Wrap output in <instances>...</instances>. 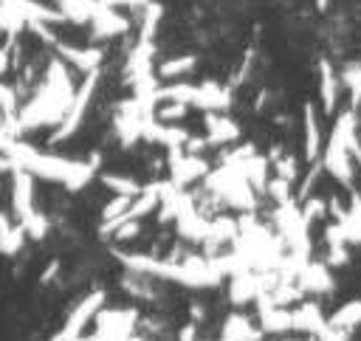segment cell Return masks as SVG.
<instances>
[{
	"label": "cell",
	"mask_w": 361,
	"mask_h": 341,
	"mask_svg": "<svg viewBox=\"0 0 361 341\" xmlns=\"http://www.w3.org/2000/svg\"><path fill=\"white\" fill-rule=\"evenodd\" d=\"M3 152L11 158V163L17 169H25L37 178L59 180L68 189H82L96 172V163H82V161H68V158H59V155H45V152H39L28 144H20V141H6Z\"/></svg>",
	"instance_id": "obj_1"
},
{
	"label": "cell",
	"mask_w": 361,
	"mask_h": 341,
	"mask_svg": "<svg viewBox=\"0 0 361 341\" xmlns=\"http://www.w3.org/2000/svg\"><path fill=\"white\" fill-rule=\"evenodd\" d=\"M71 99H73V85L68 79V70L59 59H54L45 76V87L25 104V110L17 118V130H34L48 121H62Z\"/></svg>",
	"instance_id": "obj_2"
},
{
	"label": "cell",
	"mask_w": 361,
	"mask_h": 341,
	"mask_svg": "<svg viewBox=\"0 0 361 341\" xmlns=\"http://www.w3.org/2000/svg\"><path fill=\"white\" fill-rule=\"evenodd\" d=\"M127 268L141 271V273H152L169 282H180L189 287H212L223 279L220 265L212 262H200V259H186V262H158L152 256H124Z\"/></svg>",
	"instance_id": "obj_3"
},
{
	"label": "cell",
	"mask_w": 361,
	"mask_h": 341,
	"mask_svg": "<svg viewBox=\"0 0 361 341\" xmlns=\"http://www.w3.org/2000/svg\"><path fill=\"white\" fill-rule=\"evenodd\" d=\"M355 135V116L353 110L341 113L336 127H333V135H330V144L324 149V158H322V166L344 186H353V155H350V141Z\"/></svg>",
	"instance_id": "obj_4"
},
{
	"label": "cell",
	"mask_w": 361,
	"mask_h": 341,
	"mask_svg": "<svg viewBox=\"0 0 361 341\" xmlns=\"http://www.w3.org/2000/svg\"><path fill=\"white\" fill-rule=\"evenodd\" d=\"M96 85H99V68L90 70V73L85 76L82 87L73 93V99H71V104H68V113L62 116V121H59V127H56V132H54V141H62V138H68V135L76 132V127L82 124L85 110H87V104H90V99H93V93H96Z\"/></svg>",
	"instance_id": "obj_5"
},
{
	"label": "cell",
	"mask_w": 361,
	"mask_h": 341,
	"mask_svg": "<svg viewBox=\"0 0 361 341\" xmlns=\"http://www.w3.org/2000/svg\"><path fill=\"white\" fill-rule=\"evenodd\" d=\"M0 8H8V11H14L17 17H23L28 25L31 23H62L65 20V14L59 11V8H48V6H42V3H37V0H0Z\"/></svg>",
	"instance_id": "obj_6"
},
{
	"label": "cell",
	"mask_w": 361,
	"mask_h": 341,
	"mask_svg": "<svg viewBox=\"0 0 361 341\" xmlns=\"http://www.w3.org/2000/svg\"><path fill=\"white\" fill-rule=\"evenodd\" d=\"M31 172L25 169H17L14 166V189H11V203H14V211L20 220L31 217L37 209H34V183H31Z\"/></svg>",
	"instance_id": "obj_7"
},
{
	"label": "cell",
	"mask_w": 361,
	"mask_h": 341,
	"mask_svg": "<svg viewBox=\"0 0 361 341\" xmlns=\"http://www.w3.org/2000/svg\"><path fill=\"white\" fill-rule=\"evenodd\" d=\"M102 293H93V296H87L71 316H68V324H65V330H62V341H73V338H79V333L85 330V324L90 321V318H96V313H99V307H102Z\"/></svg>",
	"instance_id": "obj_8"
},
{
	"label": "cell",
	"mask_w": 361,
	"mask_h": 341,
	"mask_svg": "<svg viewBox=\"0 0 361 341\" xmlns=\"http://www.w3.org/2000/svg\"><path fill=\"white\" fill-rule=\"evenodd\" d=\"M90 25H93L96 37H118V34H124L130 28V23L121 14H116V8H107L102 3L96 6L93 17H90Z\"/></svg>",
	"instance_id": "obj_9"
},
{
	"label": "cell",
	"mask_w": 361,
	"mask_h": 341,
	"mask_svg": "<svg viewBox=\"0 0 361 341\" xmlns=\"http://www.w3.org/2000/svg\"><path fill=\"white\" fill-rule=\"evenodd\" d=\"M169 169H172V183L175 186H183V183H192L195 178H200L206 172V161L203 158H195V155H186V158L180 155L178 158V149H172Z\"/></svg>",
	"instance_id": "obj_10"
},
{
	"label": "cell",
	"mask_w": 361,
	"mask_h": 341,
	"mask_svg": "<svg viewBox=\"0 0 361 341\" xmlns=\"http://www.w3.org/2000/svg\"><path fill=\"white\" fill-rule=\"evenodd\" d=\"M319 96H322V107L324 113L336 110V99H338V76L333 70V65L327 59L319 62Z\"/></svg>",
	"instance_id": "obj_11"
},
{
	"label": "cell",
	"mask_w": 361,
	"mask_h": 341,
	"mask_svg": "<svg viewBox=\"0 0 361 341\" xmlns=\"http://www.w3.org/2000/svg\"><path fill=\"white\" fill-rule=\"evenodd\" d=\"M59 54H62L73 68H79V70H85V73L96 70V68H99V62H102V51H99V48H73V45H59Z\"/></svg>",
	"instance_id": "obj_12"
},
{
	"label": "cell",
	"mask_w": 361,
	"mask_h": 341,
	"mask_svg": "<svg viewBox=\"0 0 361 341\" xmlns=\"http://www.w3.org/2000/svg\"><path fill=\"white\" fill-rule=\"evenodd\" d=\"M206 127H209V141L212 144H223V141H234L240 135V127L226 118V116H217V110H209L206 116Z\"/></svg>",
	"instance_id": "obj_13"
},
{
	"label": "cell",
	"mask_w": 361,
	"mask_h": 341,
	"mask_svg": "<svg viewBox=\"0 0 361 341\" xmlns=\"http://www.w3.org/2000/svg\"><path fill=\"white\" fill-rule=\"evenodd\" d=\"M319 147H322V135H319L316 113H313V104H307L305 107V158L307 161H316Z\"/></svg>",
	"instance_id": "obj_14"
},
{
	"label": "cell",
	"mask_w": 361,
	"mask_h": 341,
	"mask_svg": "<svg viewBox=\"0 0 361 341\" xmlns=\"http://www.w3.org/2000/svg\"><path fill=\"white\" fill-rule=\"evenodd\" d=\"M23 225H11L6 214H0V251L3 254H14L20 245H23Z\"/></svg>",
	"instance_id": "obj_15"
},
{
	"label": "cell",
	"mask_w": 361,
	"mask_h": 341,
	"mask_svg": "<svg viewBox=\"0 0 361 341\" xmlns=\"http://www.w3.org/2000/svg\"><path fill=\"white\" fill-rule=\"evenodd\" d=\"M327 324L336 327V330H350V327L361 324V302H347L344 307H338V310L327 318Z\"/></svg>",
	"instance_id": "obj_16"
},
{
	"label": "cell",
	"mask_w": 361,
	"mask_h": 341,
	"mask_svg": "<svg viewBox=\"0 0 361 341\" xmlns=\"http://www.w3.org/2000/svg\"><path fill=\"white\" fill-rule=\"evenodd\" d=\"M302 273V285L307 287V290H330L333 287V279H330V271L324 268V265H310V268H305V271H299Z\"/></svg>",
	"instance_id": "obj_17"
},
{
	"label": "cell",
	"mask_w": 361,
	"mask_h": 341,
	"mask_svg": "<svg viewBox=\"0 0 361 341\" xmlns=\"http://www.w3.org/2000/svg\"><path fill=\"white\" fill-rule=\"evenodd\" d=\"M195 65H197V56H175V59L161 62L155 73H158L161 79H175V76H183V73L195 70Z\"/></svg>",
	"instance_id": "obj_18"
},
{
	"label": "cell",
	"mask_w": 361,
	"mask_h": 341,
	"mask_svg": "<svg viewBox=\"0 0 361 341\" xmlns=\"http://www.w3.org/2000/svg\"><path fill=\"white\" fill-rule=\"evenodd\" d=\"M223 341H257V333L248 327L243 316H231L223 330Z\"/></svg>",
	"instance_id": "obj_19"
},
{
	"label": "cell",
	"mask_w": 361,
	"mask_h": 341,
	"mask_svg": "<svg viewBox=\"0 0 361 341\" xmlns=\"http://www.w3.org/2000/svg\"><path fill=\"white\" fill-rule=\"evenodd\" d=\"M341 85L350 90L353 104H358V101H361V62H350V65L341 70Z\"/></svg>",
	"instance_id": "obj_20"
},
{
	"label": "cell",
	"mask_w": 361,
	"mask_h": 341,
	"mask_svg": "<svg viewBox=\"0 0 361 341\" xmlns=\"http://www.w3.org/2000/svg\"><path fill=\"white\" fill-rule=\"evenodd\" d=\"M104 186L113 189L116 194H127V197H135V194L144 189V186L135 183L133 178H121V175H104Z\"/></svg>",
	"instance_id": "obj_21"
},
{
	"label": "cell",
	"mask_w": 361,
	"mask_h": 341,
	"mask_svg": "<svg viewBox=\"0 0 361 341\" xmlns=\"http://www.w3.org/2000/svg\"><path fill=\"white\" fill-rule=\"evenodd\" d=\"M158 17H161V6L158 3H147L144 6V17H141V39H149L155 25H158Z\"/></svg>",
	"instance_id": "obj_22"
},
{
	"label": "cell",
	"mask_w": 361,
	"mask_h": 341,
	"mask_svg": "<svg viewBox=\"0 0 361 341\" xmlns=\"http://www.w3.org/2000/svg\"><path fill=\"white\" fill-rule=\"evenodd\" d=\"M313 338H316V341H347V338H344V330H336V327H330V324H324Z\"/></svg>",
	"instance_id": "obj_23"
},
{
	"label": "cell",
	"mask_w": 361,
	"mask_h": 341,
	"mask_svg": "<svg viewBox=\"0 0 361 341\" xmlns=\"http://www.w3.org/2000/svg\"><path fill=\"white\" fill-rule=\"evenodd\" d=\"M0 169H14V163H11V158H8L6 152L0 155Z\"/></svg>",
	"instance_id": "obj_24"
},
{
	"label": "cell",
	"mask_w": 361,
	"mask_h": 341,
	"mask_svg": "<svg viewBox=\"0 0 361 341\" xmlns=\"http://www.w3.org/2000/svg\"><path fill=\"white\" fill-rule=\"evenodd\" d=\"M327 3H330V0H316V6H319V8H327Z\"/></svg>",
	"instance_id": "obj_25"
},
{
	"label": "cell",
	"mask_w": 361,
	"mask_h": 341,
	"mask_svg": "<svg viewBox=\"0 0 361 341\" xmlns=\"http://www.w3.org/2000/svg\"><path fill=\"white\" fill-rule=\"evenodd\" d=\"M124 341H141V338H124Z\"/></svg>",
	"instance_id": "obj_26"
},
{
	"label": "cell",
	"mask_w": 361,
	"mask_h": 341,
	"mask_svg": "<svg viewBox=\"0 0 361 341\" xmlns=\"http://www.w3.org/2000/svg\"><path fill=\"white\" fill-rule=\"evenodd\" d=\"M310 341H316V338H310Z\"/></svg>",
	"instance_id": "obj_27"
}]
</instances>
